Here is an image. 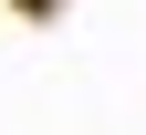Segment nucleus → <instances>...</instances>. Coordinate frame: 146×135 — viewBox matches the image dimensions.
I'll list each match as a JSON object with an SVG mask.
<instances>
[{
	"label": "nucleus",
	"instance_id": "obj_1",
	"mask_svg": "<svg viewBox=\"0 0 146 135\" xmlns=\"http://www.w3.org/2000/svg\"><path fill=\"white\" fill-rule=\"evenodd\" d=\"M31 11H52V0H31Z\"/></svg>",
	"mask_w": 146,
	"mask_h": 135
}]
</instances>
